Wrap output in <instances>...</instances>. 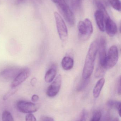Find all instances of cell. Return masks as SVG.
<instances>
[{"mask_svg":"<svg viewBox=\"0 0 121 121\" xmlns=\"http://www.w3.org/2000/svg\"><path fill=\"white\" fill-rule=\"evenodd\" d=\"M98 50V41L92 42L90 46L85 59L82 74L83 79L90 78L91 75L94 68V62Z\"/></svg>","mask_w":121,"mask_h":121,"instance_id":"6da1fadb","label":"cell"},{"mask_svg":"<svg viewBox=\"0 0 121 121\" xmlns=\"http://www.w3.org/2000/svg\"><path fill=\"white\" fill-rule=\"evenodd\" d=\"M60 13L66 22L70 26H73L75 23V17L74 13L65 0L56 4Z\"/></svg>","mask_w":121,"mask_h":121,"instance_id":"7a4b0ae2","label":"cell"},{"mask_svg":"<svg viewBox=\"0 0 121 121\" xmlns=\"http://www.w3.org/2000/svg\"><path fill=\"white\" fill-rule=\"evenodd\" d=\"M54 15L60 38L62 41H66L68 38V30L67 26L61 15L58 12H54Z\"/></svg>","mask_w":121,"mask_h":121,"instance_id":"3957f363","label":"cell"},{"mask_svg":"<svg viewBox=\"0 0 121 121\" xmlns=\"http://www.w3.org/2000/svg\"><path fill=\"white\" fill-rule=\"evenodd\" d=\"M119 52L118 48L115 45L111 47L107 55L105 67L107 70L113 67L118 62Z\"/></svg>","mask_w":121,"mask_h":121,"instance_id":"277c9868","label":"cell"},{"mask_svg":"<svg viewBox=\"0 0 121 121\" xmlns=\"http://www.w3.org/2000/svg\"><path fill=\"white\" fill-rule=\"evenodd\" d=\"M16 106L20 112L28 114L36 112L40 107L39 104L25 101H19L17 102Z\"/></svg>","mask_w":121,"mask_h":121,"instance_id":"5b68a950","label":"cell"},{"mask_svg":"<svg viewBox=\"0 0 121 121\" xmlns=\"http://www.w3.org/2000/svg\"><path fill=\"white\" fill-rule=\"evenodd\" d=\"M98 50L99 54V64L105 67L107 57L106 51V40L104 37H101L98 41ZM106 68V67H105Z\"/></svg>","mask_w":121,"mask_h":121,"instance_id":"8992f818","label":"cell"},{"mask_svg":"<svg viewBox=\"0 0 121 121\" xmlns=\"http://www.w3.org/2000/svg\"><path fill=\"white\" fill-rule=\"evenodd\" d=\"M62 82V76L60 74L48 88L47 94L48 97H53L58 94L61 87Z\"/></svg>","mask_w":121,"mask_h":121,"instance_id":"52a82bcc","label":"cell"},{"mask_svg":"<svg viewBox=\"0 0 121 121\" xmlns=\"http://www.w3.org/2000/svg\"><path fill=\"white\" fill-rule=\"evenodd\" d=\"M30 70L28 69L25 68L22 69L18 75L13 79L11 83V88H16L24 82L30 75Z\"/></svg>","mask_w":121,"mask_h":121,"instance_id":"ba28073f","label":"cell"},{"mask_svg":"<svg viewBox=\"0 0 121 121\" xmlns=\"http://www.w3.org/2000/svg\"><path fill=\"white\" fill-rule=\"evenodd\" d=\"M105 23L104 29L106 30L107 33L110 37H113L118 31L117 25L110 17L105 19Z\"/></svg>","mask_w":121,"mask_h":121,"instance_id":"9c48e42d","label":"cell"},{"mask_svg":"<svg viewBox=\"0 0 121 121\" xmlns=\"http://www.w3.org/2000/svg\"><path fill=\"white\" fill-rule=\"evenodd\" d=\"M94 17L99 30L102 32H104L105 17L104 13L101 11L97 10L94 13Z\"/></svg>","mask_w":121,"mask_h":121,"instance_id":"30bf717a","label":"cell"},{"mask_svg":"<svg viewBox=\"0 0 121 121\" xmlns=\"http://www.w3.org/2000/svg\"><path fill=\"white\" fill-rule=\"evenodd\" d=\"M21 70L15 68H9L2 71L0 73V75L5 79H14Z\"/></svg>","mask_w":121,"mask_h":121,"instance_id":"8fae6325","label":"cell"},{"mask_svg":"<svg viewBox=\"0 0 121 121\" xmlns=\"http://www.w3.org/2000/svg\"><path fill=\"white\" fill-rule=\"evenodd\" d=\"M105 82L104 78H101L97 82L93 90V96L94 98H97L99 96Z\"/></svg>","mask_w":121,"mask_h":121,"instance_id":"7c38bea8","label":"cell"},{"mask_svg":"<svg viewBox=\"0 0 121 121\" xmlns=\"http://www.w3.org/2000/svg\"><path fill=\"white\" fill-rule=\"evenodd\" d=\"M77 28L80 34L84 39L86 40L89 39L88 30L84 21H81L79 22Z\"/></svg>","mask_w":121,"mask_h":121,"instance_id":"4fadbf2b","label":"cell"},{"mask_svg":"<svg viewBox=\"0 0 121 121\" xmlns=\"http://www.w3.org/2000/svg\"><path fill=\"white\" fill-rule=\"evenodd\" d=\"M73 60L70 57H65L62 61V65L64 69L66 70L71 69L74 66Z\"/></svg>","mask_w":121,"mask_h":121,"instance_id":"5bb4252c","label":"cell"},{"mask_svg":"<svg viewBox=\"0 0 121 121\" xmlns=\"http://www.w3.org/2000/svg\"><path fill=\"white\" fill-rule=\"evenodd\" d=\"M57 73V70L54 68L49 69L45 74V82H50L54 80Z\"/></svg>","mask_w":121,"mask_h":121,"instance_id":"9a60e30c","label":"cell"},{"mask_svg":"<svg viewBox=\"0 0 121 121\" xmlns=\"http://www.w3.org/2000/svg\"><path fill=\"white\" fill-rule=\"evenodd\" d=\"M107 105L111 108H114L117 109L119 116H121V102L118 101L111 100L108 101Z\"/></svg>","mask_w":121,"mask_h":121,"instance_id":"2e32d148","label":"cell"},{"mask_svg":"<svg viewBox=\"0 0 121 121\" xmlns=\"http://www.w3.org/2000/svg\"><path fill=\"white\" fill-rule=\"evenodd\" d=\"M94 3L97 8H99L98 10L101 11L104 14L105 20L106 18L109 17L108 14L107 13V11L106 10L105 6L102 1H101L100 0H95Z\"/></svg>","mask_w":121,"mask_h":121,"instance_id":"e0dca14e","label":"cell"},{"mask_svg":"<svg viewBox=\"0 0 121 121\" xmlns=\"http://www.w3.org/2000/svg\"><path fill=\"white\" fill-rule=\"evenodd\" d=\"M107 69L103 66H102L99 64H98L97 68L95 73V77L99 78L104 76L106 73Z\"/></svg>","mask_w":121,"mask_h":121,"instance_id":"ac0fdd59","label":"cell"},{"mask_svg":"<svg viewBox=\"0 0 121 121\" xmlns=\"http://www.w3.org/2000/svg\"><path fill=\"white\" fill-rule=\"evenodd\" d=\"M88 31V36L90 38L93 32V27L91 21L88 18H86L84 21Z\"/></svg>","mask_w":121,"mask_h":121,"instance_id":"d6986e66","label":"cell"},{"mask_svg":"<svg viewBox=\"0 0 121 121\" xmlns=\"http://www.w3.org/2000/svg\"><path fill=\"white\" fill-rule=\"evenodd\" d=\"M90 78L88 79H83L82 80L81 83L78 86L77 88V91H83L86 88L90 82Z\"/></svg>","mask_w":121,"mask_h":121,"instance_id":"ffe728a7","label":"cell"},{"mask_svg":"<svg viewBox=\"0 0 121 121\" xmlns=\"http://www.w3.org/2000/svg\"><path fill=\"white\" fill-rule=\"evenodd\" d=\"M2 118L3 121H14L11 114L7 111H5L3 112Z\"/></svg>","mask_w":121,"mask_h":121,"instance_id":"44dd1931","label":"cell"},{"mask_svg":"<svg viewBox=\"0 0 121 121\" xmlns=\"http://www.w3.org/2000/svg\"><path fill=\"white\" fill-rule=\"evenodd\" d=\"M110 4L113 8L118 11L121 10V3L120 0H109Z\"/></svg>","mask_w":121,"mask_h":121,"instance_id":"7402d4cb","label":"cell"},{"mask_svg":"<svg viewBox=\"0 0 121 121\" xmlns=\"http://www.w3.org/2000/svg\"><path fill=\"white\" fill-rule=\"evenodd\" d=\"M102 118V113L100 111H96L93 114L91 121H99Z\"/></svg>","mask_w":121,"mask_h":121,"instance_id":"603a6c76","label":"cell"},{"mask_svg":"<svg viewBox=\"0 0 121 121\" xmlns=\"http://www.w3.org/2000/svg\"><path fill=\"white\" fill-rule=\"evenodd\" d=\"M72 6L75 9L80 8L81 4V0H70Z\"/></svg>","mask_w":121,"mask_h":121,"instance_id":"cb8c5ba5","label":"cell"},{"mask_svg":"<svg viewBox=\"0 0 121 121\" xmlns=\"http://www.w3.org/2000/svg\"><path fill=\"white\" fill-rule=\"evenodd\" d=\"M17 91V89H15V88H12L3 97L4 100H5L8 99L10 97L15 94Z\"/></svg>","mask_w":121,"mask_h":121,"instance_id":"d4e9b609","label":"cell"},{"mask_svg":"<svg viewBox=\"0 0 121 121\" xmlns=\"http://www.w3.org/2000/svg\"><path fill=\"white\" fill-rule=\"evenodd\" d=\"M87 118V113L86 111L84 110L82 111L80 115L79 121H86Z\"/></svg>","mask_w":121,"mask_h":121,"instance_id":"484cf974","label":"cell"},{"mask_svg":"<svg viewBox=\"0 0 121 121\" xmlns=\"http://www.w3.org/2000/svg\"><path fill=\"white\" fill-rule=\"evenodd\" d=\"M26 121H37L36 118L32 113H29L26 115L25 117Z\"/></svg>","mask_w":121,"mask_h":121,"instance_id":"4316f807","label":"cell"},{"mask_svg":"<svg viewBox=\"0 0 121 121\" xmlns=\"http://www.w3.org/2000/svg\"><path fill=\"white\" fill-rule=\"evenodd\" d=\"M118 93L119 95L121 94V77H120L118 79Z\"/></svg>","mask_w":121,"mask_h":121,"instance_id":"83f0119b","label":"cell"},{"mask_svg":"<svg viewBox=\"0 0 121 121\" xmlns=\"http://www.w3.org/2000/svg\"><path fill=\"white\" fill-rule=\"evenodd\" d=\"M109 115L108 113H107L102 118H101L99 121H109Z\"/></svg>","mask_w":121,"mask_h":121,"instance_id":"f1b7e54d","label":"cell"},{"mask_svg":"<svg viewBox=\"0 0 121 121\" xmlns=\"http://www.w3.org/2000/svg\"><path fill=\"white\" fill-rule=\"evenodd\" d=\"M39 99V97L38 95H34L32 96L31 100L33 102H36L38 101Z\"/></svg>","mask_w":121,"mask_h":121,"instance_id":"f546056e","label":"cell"},{"mask_svg":"<svg viewBox=\"0 0 121 121\" xmlns=\"http://www.w3.org/2000/svg\"><path fill=\"white\" fill-rule=\"evenodd\" d=\"M43 121H54V120L51 117H45L43 118Z\"/></svg>","mask_w":121,"mask_h":121,"instance_id":"4dcf8cb0","label":"cell"},{"mask_svg":"<svg viewBox=\"0 0 121 121\" xmlns=\"http://www.w3.org/2000/svg\"><path fill=\"white\" fill-rule=\"evenodd\" d=\"M25 0H15V3L16 5H19L24 2Z\"/></svg>","mask_w":121,"mask_h":121,"instance_id":"1f68e13d","label":"cell"},{"mask_svg":"<svg viewBox=\"0 0 121 121\" xmlns=\"http://www.w3.org/2000/svg\"><path fill=\"white\" fill-rule=\"evenodd\" d=\"M112 121H119L118 118H115L113 119Z\"/></svg>","mask_w":121,"mask_h":121,"instance_id":"d6a6232c","label":"cell"}]
</instances>
